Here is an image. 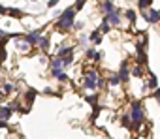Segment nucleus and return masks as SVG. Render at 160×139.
<instances>
[{
    "label": "nucleus",
    "instance_id": "1",
    "mask_svg": "<svg viewBox=\"0 0 160 139\" xmlns=\"http://www.w3.org/2000/svg\"><path fill=\"white\" fill-rule=\"evenodd\" d=\"M76 8H68V10H64L60 15H58V21H57V27H58V30L60 32H68L72 28V25H74V17H76Z\"/></svg>",
    "mask_w": 160,
    "mask_h": 139
},
{
    "label": "nucleus",
    "instance_id": "2",
    "mask_svg": "<svg viewBox=\"0 0 160 139\" xmlns=\"http://www.w3.org/2000/svg\"><path fill=\"white\" fill-rule=\"evenodd\" d=\"M130 115H132V128L134 130L140 128V124L143 122V107H141V103H132Z\"/></svg>",
    "mask_w": 160,
    "mask_h": 139
},
{
    "label": "nucleus",
    "instance_id": "3",
    "mask_svg": "<svg viewBox=\"0 0 160 139\" xmlns=\"http://www.w3.org/2000/svg\"><path fill=\"white\" fill-rule=\"evenodd\" d=\"M104 85V81L98 77V74L96 72H89L87 74V77H85V88H96V86H102Z\"/></svg>",
    "mask_w": 160,
    "mask_h": 139
},
{
    "label": "nucleus",
    "instance_id": "4",
    "mask_svg": "<svg viewBox=\"0 0 160 139\" xmlns=\"http://www.w3.org/2000/svg\"><path fill=\"white\" fill-rule=\"evenodd\" d=\"M30 45H36V43H40V40H41V30H32L30 34H27V38H25Z\"/></svg>",
    "mask_w": 160,
    "mask_h": 139
},
{
    "label": "nucleus",
    "instance_id": "5",
    "mask_svg": "<svg viewBox=\"0 0 160 139\" xmlns=\"http://www.w3.org/2000/svg\"><path fill=\"white\" fill-rule=\"evenodd\" d=\"M143 17H145L147 23H158V21H160V11H156V10H147Z\"/></svg>",
    "mask_w": 160,
    "mask_h": 139
},
{
    "label": "nucleus",
    "instance_id": "6",
    "mask_svg": "<svg viewBox=\"0 0 160 139\" xmlns=\"http://www.w3.org/2000/svg\"><path fill=\"white\" fill-rule=\"evenodd\" d=\"M104 19H106L107 23H109V25H111V27H119V25H121V17H119V13H117V11H113V13H109V15H106Z\"/></svg>",
    "mask_w": 160,
    "mask_h": 139
},
{
    "label": "nucleus",
    "instance_id": "7",
    "mask_svg": "<svg viewBox=\"0 0 160 139\" xmlns=\"http://www.w3.org/2000/svg\"><path fill=\"white\" fill-rule=\"evenodd\" d=\"M117 75L121 77V81H128V77L132 75V72H128V66H126V62H123V64H121V72H119Z\"/></svg>",
    "mask_w": 160,
    "mask_h": 139
},
{
    "label": "nucleus",
    "instance_id": "8",
    "mask_svg": "<svg viewBox=\"0 0 160 139\" xmlns=\"http://www.w3.org/2000/svg\"><path fill=\"white\" fill-rule=\"evenodd\" d=\"M102 11H104L106 15H109V13L117 11V10H115V6H113V2H111V0H106V2H102Z\"/></svg>",
    "mask_w": 160,
    "mask_h": 139
},
{
    "label": "nucleus",
    "instance_id": "9",
    "mask_svg": "<svg viewBox=\"0 0 160 139\" xmlns=\"http://www.w3.org/2000/svg\"><path fill=\"white\" fill-rule=\"evenodd\" d=\"M51 70H64V62H62V57H55L51 60Z\"/></svg>",
    "mask_w": 160,
    "mask_h": 139
},
{
    "label": "nucleus",
    "instance_id": "10",
    "mask_svg": "<svg viewBox=\"0 0 160 139\" xmlns=\"http://www.w3.org/2000/svg\"><path fill=\"white\" fill-rule=\"evenodd\" d=\"M11 111H13L11 107H0V119H6L8 120L11 117Z\"/></svg>",
    "mask_w": 160,
    "mask_h": 139
},
{
    "label": "nucleus",
    "instance_id": "11",
    "mask_svg": "<svg viewBox=\"0 0 160 139\" xmlns=\"http://www.w3.org/2000/svg\"><path fill=\"white\" fill-rule=\"evenodd\" d=\"M72 47H60L58 51H57V57H68V55H72Z\"/></svg>",
    "mask_w": 160,
    "mask_h": 139
},
{
    "label": "nucleus",
    "instance_id": "12",
    "mask_svg": "<svg viewBox=\"0 0 160 139\" xmlns=\"http://www.w3.org/2000/svg\"><path fill=\"white\" fill-rule=\"evenodd\" d=\"M100 34H102L100 30H94L93 34H90V40H93L94 43H100V40H102V36H100Z\"/></svg>",
    "mask_w": 160,
    "mask_h": 139
},
{
    "label": "nucleus",
    "instance_id": "13",
    "mask_svg": "<svg viewBox=\"0 0 160 139\" xmlns=\"http://www.w3.org/2000/svg\"><path fill=\"white\" fill-rule=\"evenodd\" d=\"M17 47H19V51H28V47H30V43L25 40V41H19L17 43Z\"/></svg>",
    "mask_w": 160,
    "mask_h": 139
},
{
    "label": "nucleus",
    "instance_id": "14",
    "mask_svg": "<svg viewBox=\"0 0 160 139\" xmlns=\"http://www.w3.org/2000/svg\"><path fill=\"white\" fill-rule=\"evenodd\" d=\"M40 47H41V49H49V40H47V38H41V40H40Z\"/></svg>",
    "mask_w": 160,
    "mask_h": 139
},
{
    "label": "nucleus",
    "instance_id": "15",
    "mask_svg": "<svg viewBox=\"0 0 160 139\" xmlns=\"http://www.w3.org/2000/svg\"><path fill=\"white\" fill-rule=\"evenodd\" d=\"M109 27H111V25H109V23H107V21L104 19V23H102V27H100V32H102V34H104V32H109Z\"/></svg>",
    "mask_w": 160,
    "mask_h": 139
},
{
    "label": "nucleus",
    "instance_id": "16",
    "mask_svg": "<svg viewBox=\"0 0 160 139\" xmlns=\"http://www.w3.org/2000/svg\"><path fill=\"white\" fill-rule=\"evenodd\" d=\"M153 4V0H140V8L141 10H145V8H149Z\"/></svg>",
    "mask_w": 160,
    "mask_h": 139
},
{
    "label": "nucleus",
    "instance_id": "17",
    "mask_svg": "<svg viewBox=\"0 0 160 139\" xmlns=\"http://www.w3.org/2000/svg\"><path fill=\"white\" fill-rule=\"evenodd\" d=\"M72 55H68V57H62V62H64V68H68V66H70L72 64Z\"/></svg>",
    "mask_w": 160,
    "mask_h": 139
},
{
    "label": "nucleus",
    "instance_id": "18",
    "mask_svg": "<svg viewBox=\"0 0 160 139\" xmlns=\"http://www.w3.org/2000/svg\"><path fill=\"white\" fill-rule=\"evenodd\" d=\"M109 83H111L113 86H115V85H119V83H121V77H119V75H113V77L109 79Z\"/></svg>",
    "mask_w": 160,
    "mask_h": 139
},
{
    "label": "nucleus",
    "instance_id": "19",
    "mask_svg": "<svg viewBox=\"0 0 160 139\" xmlns=\"http://www.w3.org/2000/svg\"><path fill=\"white\" fill-rule=\"evenodd\" d=\"M132 75H136V77H141V68H140V66H136V68L132 70Z\"/></svg>",
    "mask_w": 160,
    "mask_h": 139
},
{
    "label": "nucleus",
    "instance_id": "20",
    "mask_svg": "<svg viewBox=\"0 0 160 139\" xmlns=\"http://www.w3.org/2000/svg\"><path fill=\"white\" fill-rule=\"evenodd\" d=\"M147 86H149V88H154V86H156V77H154V75H153V77L149 79V83H147Z\"/></svg>",
    "mask_w": 160,
    "mask_h": 139
},
{
    "label": "nucleus",
    "instance_id": "21",
    "mask_svg": "<svg viewBox=\"0 0 160 139\" xmlns=\"http://www.w3.org/2000/svg\"><path fill=\"white\" fill-rule=\"evenodd\" d=\"M10 13H11L13 17H17V19H19V17H23V13H21L19 10H15V8H13V10H10Z\"/></svg>",
    "mask_w": 160,
    "mask_h": 139
},
{
    "label": "nucleus",
    "instance_id": "22",
    "mask_svg": "<svg viewBox=\"0 0 160 139\" xmlns=\"http://www.w3.org/2000/svg\"><path fill=\"white\" fill-rule=\"evenodd\" d=\"M126 19H130V21H134V19H136V11H132V10H128V11H126Z\"/></svg>",
    "mask_w": 160,
    "mask_h": 139
},
{
    "label": "nucleus",
    "instance_id": "23",
    "mask_svg": "<svg viewBox=\"0 0 160 139\" xmlns=\"http://www.w3.org/2000/svg\"><path fill=\"white\" fill-rule=\"evenodd\" d=\"M27 98H28V102H32V100H34V98H36V92H34V90H32V88H30V90H28V94H27Z\"/></svg>",
    "mask_w": 160,
    "mask_h": 139
},
{
    "label": "nucleus",
    "instance_id": "24",
    "mask_svg": "<svg viewBox=\"0 0 160 139\" xmlns=\"http://www.w3.org/2000/svg\"><path fill=\"white\" fill-rule=\"evenodd\" d=\"M13 90H15L13 85H4V92H8V94H10V92H13Z\"/></svg>",
    "mask_w": 160,
    "mask_h": 139
},
{
    "label": "nucleus",
    "instance_id": "25",
    "mask_svg": "<svg viewBox=\"0 0 160 139\" xmlns=\"http://www.w3.org/2000/svg\"><path fill=\"white\" fill-rule=\"evenodd\" d=\"M57 79H58V81H62V83H64V81H68V74H66V72H62V74H60V75H58V77H57Z\"/></svg>",
    "mask_w": 160,
    "mask_h": 139
},
{
    "label": "nucleus",
    "instance_id": "26",
    "mask_svg": "<svg viewBox=\"0 0 160 139\" xmlns=\"http://www.w3.org/2000/svg\"><path fill=\"white\" fill-rule=\"evenodd\" d=\"M94 55H96L94 49H87V57H89V58H94Z\"/></svg>",
    "mask_w": 160,
    "mask_h": 139
},
{
    "label": "nucleus",
    "instance_id": "27",
    "mask_svg": "<svg viewBox=\"0 0 160 139\" xmlns=\"http://www.w3.org/2000/svg\"><path fill=\"white\" fill-rule=\"evenodd\" d=\"M87 102L89 103H96V96H87Z\"/></svg>",
    "mask_w": 160,
    "mask_h": 139
},
{
    "label": "nucleus",
    "instance_id": "28",
    "mask_svg": "<svg viewBox=\"0 0 160 139\" xmlns=\"http://www.w3.org/2000/svg\"><path fill=\"white\" fill-rule=\"evenodd\" d=\"M83 4H85V0H77V4H76V10H81V8H83Z\"/></svg>",
    "mask_w": 160,
    "mask_h": 139
},
{
    "label": "nucleus",
    "instance_id": "29",
    "mask_svg": "<svg viewBox=\"0 0 160 139\" xmlns=\"http://www.w3.org/2000/svg\"><path fill=\"white\" fill-rule=\"evenodd\" d=\"M8 126V122H6V119H0V128H6Z\"/></svg>",
    "mask_w": 160,
    "mask_h": 139
},
{
    "label": "nucleus",
    "instance_id": "30",
    "mask_svg": "<svg viewBox=\"0 0 160 139\" xmlns=\"http://www.w3.org/2000/svg\"><path fill=\"white\" fill-rule=\"evenodd\" d=\"M57 2H58V0H49V8H53V6H57Z\"/></svg>",
    "mask_w": 160,
    "mask_h": 139
},
{
    "label": "nucleus",
    "instance_id": "31",
    "mask_svg": "<svg viewBox=\"0 0 160 139\" xmlns=\"http://www.w3.org/2000/svg\"><path fill=\"white\" fill-rule=\"evenodd\" d=\"M6 36H8V34H6L4 30H0V38H6Z\"/></svg>",
    "mask_w": 160,
    "mask_h": 139
},
{
    "label": "nucleus",
    "instance_id": "32",
    "mask_svg": "<svg viewBox=\"0 0 160 139\" xmlns=\"http://www.w3.org/2000/svg\"><path fill=\"white\" fill-rule=\"evenodd\" d=\"M4 13H6V10H4L2 6H0V15H4Z\"/></svg>",
    "mask_w": 160,
    "mask_h": 139
},
{
    "label": "nucleus",
    "instance_id": "33",
    "mask_svg": "<svg viewBox=\"0 0 160 139\" xmlns=\"http://www.w3.org/2000/svg\"><path fill=\"white\" fill-rule=\"evenodd\" d=\"M32 2H36V0H32Z\"/></svg>",
    "mask_w": 160,
    "mask_h": 139
}]
</instances>
